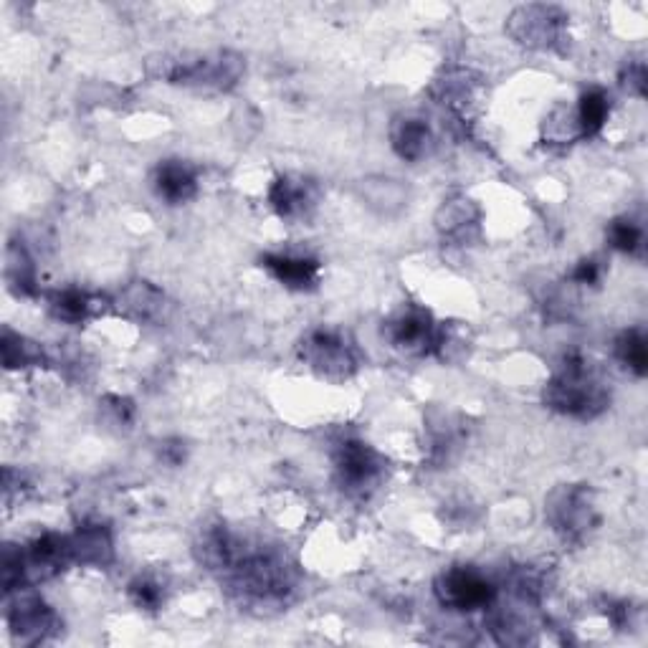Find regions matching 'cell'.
<instances>
[{
  "mask_svg": "<svg viewBox=\"0 0 648 648\" xmlns=\"http://www.w3.org/2000/svg\"><path fill=\"white\" fill-rule=\"evenodd\" d=\"M545 400L550 408L567 413V416L590 418L603 411L605 403H608V395H605L603 383L588 373L583 362H570L547 385Z\"/></svg>",
  "mask_w": 648,
  "mask_h": 648,
  "instance_id": "6da1fadb",
  "label": "cell"
},
{
  "mask_svg": "<svg viewBox=\"0 0 648 648\" xmlns=\"http://www.w3.org/2000/svg\"><path fill=\"white\" fill-rule=\"evenodd\" d=\"M436 593L451 611H479L494 600V585L469 567H454L436 583Z\"/></svg>",
  "mask_w": 648,
  "mask_h": 648,
  "instance_id": "7a4b0ae2",
  "label": "cell"
},
{
  "mask_svg": "<svg viewBox=\"0 0 648 648\" xmlns=\"http://www.w3.org/2000/svg\"><path fill=\"white\" fill-rule=\"evenodd\" d=\"M304 357L324 375H350L355 370L350 345L335 332H314L304 342Z\"/></svg>",
  "mask_w": 648,
  "mask_h": 648,
  "instance_id": "3957f363",
  "label": "cell"
},
{
  "mask_svg": "<svg viewBox=\"0 0 648 648\" xmlns=\"http://www.w3.org/2000/svg\"><path fill=\"white\" fill-rule=\"evenodd\" d=\"M388 332L393 345L408 352H428L431 347H441V335L431 324V317L421 309L400 314L388 324Z\"/></svg>",
  "mask_w": 648,
  "mask_h": 648,
  "instance_id": "277c9868",
  "label": "cell"
},
{
  "mask_svg": "<svg viewBox=\"0 0 648 648\" xmlns=\"http://www.w3.org/2000/svg\"><path fill=\"white\" fill-rule=\"evenodd\" d=\"M337 474L347 489H365L380 474L378 454L365 443H345L337 456Z\"/></svg>",
  "mask_w": 648,
  "mask_h": 648,
  "instance_id": "5b68a950",
  "label": "cell"
},
{
  "mask_svg": "<svg viewBox=\"0 0 648 648\" xmlns=\"http://www.w3.org/2000/svg\"><path fill=\"white\" fill-rule=\"evenodd\" d=\"M261 264L276 276V279L289 289H309L314 287L319 274V264L307 256H289V254H269L261 259Z\"/></svg>",
  "mask_w": 648,
  "mask_h": 648,
  "instance_id": "8992f818",
  "label": "cell"
},
{
  "mask_svg": "<svg viewBox=\"0 0 648 648\" xmlns=\"http://www.w3.org/2000/svg\"><path fill=\"white\" fill-rule=\"evenodd\" d=\"M155 188L160 198H165L168 203H185L198 190V178H195V170L190 165L180 160H168L157 168Z\"/></svg>",
  "mask_w": 648,
  "mask_h": 648,
  "instance_id": "52a82bcc",
  "label": "cell"
},
{
  "mask_svg": "<svg viewBox=\"0 0 648 648\" xmlns=\"http://www.w3.org/2000/svg\"><path fill=\"white\" fill-rule=\"evenodd\" d=\"M11 626L23 641H41L56 626V618L41 600L23 598L13 608Z\"/></svg>",
  "mask_w": 648,
  "mask_h": 648,
  "instance_id": "ba28073f",
  "label": "cell"
},
{
  "mask_svg": "<svg viewBox=\"0 0 648 648\" xmlns=\"http://www.w3.org/2000/svg\"><path fill=\"white\" fill-rule=\"evenodd\" d=\"M552 517H555L557 527L565 532H583L590 524V502L585 497V492L570 489L562 494L555 504H552Z\"/></svg>",
  "mask_w": 648,
  "mask_h": 648,
  "instance_id": "9c48e42d",
  "label": "cell"
},
{
  "mask_svg": "<svg viewBox=\"0 0 648 648\" xmlns=\"http://www.w3.org/2000/svg\"><path fill=\"white\" fill-rule=\"evenodd\" d=\"M271 206L279 216H294L309 206V183L307 180L279 178L271 188Z\"/></svg>",
  "mask_w": 648,
  "mask_h": 648,
  "instance_id": "30bf717a",
  "label": "cell"
},
{
  "mask_svg": "<svg viewBox=\"0 0 648 648\" xmlns=\"http://www.w3.org/2000/svg\"><path fill=\"white\" fill-rule=\"evenodd\" d=\"M428 142H431V132H428V125L421 119H405L393 132L395 150H398V155L408 157V160H418L426 152Z\"/></svg>",
  "mask_w": 648,
  "mask_h": 648,
  "instance_id": "8fae6325",
  "label": "cell"
},
{
  "mask_svg": "<svg viewBox=\"0 0 648 648\" xmlns=\"http://www.w3.org/2000/svg\"><path fill=\"white\" fill-rule=\"evenodd\" d=\"M605 117H608V97H605L600 89H590V92L583 94L580 99V112H578V122L580 130L585 135H593L603 127Z\"/></svg>",
  "mask_w": 648,
  "mask_h": 648,
  "instance_id": "7c38bea8",
  "label": "cell"
},
{
  "mask_svg": "<svg viewBox=\"0 0 648 648\" xmlns=\"http://www.w3.org/2000/svg\"><path fill=\"white\" fill-rule=\"evenodd\" d=\"M71 550H74V557L84 562H104L112 552V545L104 530H84L76 537V542H71Z\"/></svg>",
  "mask_w": 648,
  "mask_h": 648,
  "instance_id": "4fadbf2b",
  "label": "cell"
},
{
  "mask_svg": "<svg viewBox=\"0 0 648 648\" xmlns=\"http://www.w3.org/2000/svg\"><path fill=\"white\" fill-rule=\"evenodd\" d=\"M51 307H54L56 317L59 319H66V322H79V319H84L89 312H92V299H89V294L69 289V292L56 294Z\"/></svg>",
  "mask_w": 648,
  "mask_h": 648,
  "instance_id": "5bb4252c",
  "label": "cell"
},
{
  "mask_svg": "<svg viewBox=\"0 0 648 648\" xmlns=\"http://www.w3.org/2000/svg\"><path fill=\"white\" fill-rule=\"evenodd\" d=\"M618 357H621V360L626 362L628 368H631L636 375L646 373L648 352H646V340L641 337V332L631 330L618 340Z\"/></svg>",
  "mask_w": 648,
  "mask_h": 648,
  "instance_id": "9a60e30c",
  "label": "cell"
},
{
  "mask_svg": "<svg viewBox=\"0 0 648 648\" xmlns=\"http://www.w3.org/2000/svg\"><path fill=\"white\" fill-rule=\"evenodd\" d=\"M641 238H643V233L636 223L616 221L611 226V243L616 246V249L628 251V254H633V251L641 246Z\"/></svg>",
  "mask_w": 648,
  "mask_h": 648,
  "instance_id": "2e32d148",
  "label": "cell"
},
{
  "mask_svg": "<svg viewBox=\"0 0 648 648\" xmlns=\"http://www.w3.org/2000/svg\"><path fill=\"white\" fill-rule=\"evenodd\" d=\"M132 598H135V603L140 605V608H155L162 598L160 585L152 583V580H137V583L132 585Z\"/></svg>",
  "mask_w": 648,
  "mask_h": 648,
  "instance_id": "e0dca14e",
  "label": "cell"
},
{
  "mask_svg": "<svg viewBox=\"0 0 648 648\" xmlns=\"http://www.w3.org/2000/svg\"><path fill=\"white\" fill-rule=\"evenodd\" d=\"M575 279L583 281V284H593V281L598 279V264H595V261H583L580 269L575 271Z\"/></svg>",
  "mask_w": 648,
  "mask_h": 648,
  "instance_id": "ac0fdd59",
  "label": "cell"
}]
</instances>
